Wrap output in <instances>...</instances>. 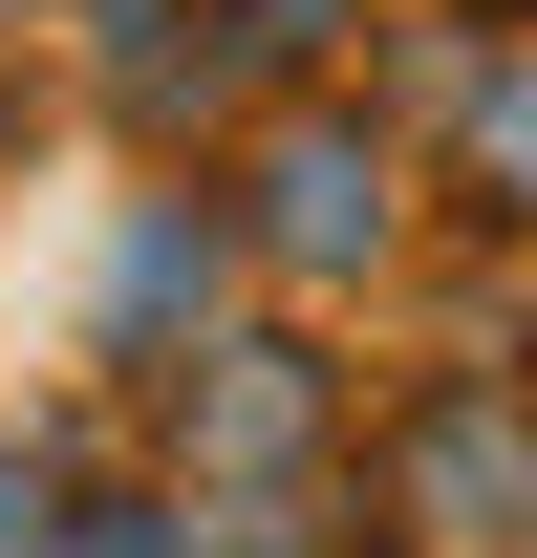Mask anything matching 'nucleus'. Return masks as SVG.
I'll list each match as a JSON object with an SVG mask.
<instances>
[{"label":"nucleus","instance_id":"13","mask_svg":"<svg viewBox=\"0 0 537 558\" xmlns=\"http://www.w3.org/2000/svg\"><path fill=\"white\" fill-rule=\"evenodd\" d=\"M516 344H537V323H516Z\"/></svg>","mask_w":537,"mask_h":558},{"label":"nucleus","instance_id":"5","mask_svg":"<svg viewBox=\"0 0 537 558\" xmlns=\"http://www.w3.org/2000/svg\"><path fill=\"white\" fill-rule=\"evenodd\" d=\"M86 130L130 150V172H194V150L259 130V44H237V0H86Z\"/></svg>","mask_w":537,"mask_h":558},{"label":"nucleus","instance_id":"6","mask_svg":"<svg viewBox=\"0 0 537 558\" xmlns=\"http://www.w3.org/2000/svg\"><path fill=\"white\" fill-rule=\"evenodd\" d=\"M430 215H452V236H494V258H537V22H494V44H473V86L430 108Z\"/></svg>","mask_w":537,"mask_h":558},{"label":"nucleus","instance_id":"8","mask_svg":"<svg viewBox=\"0 0 537 558\" xmlns=\"http://www.w3.org/2000/svg\"><path fill=\"white\" fill-rule=\"evenodd\" d=\"M172 515H194L172 451H86V473H65V558H172Z\"/></svg>","mask_w":537,"mask_h":558},{"label":"nucleus","instance_id":"10","mask_svg":"<svg viewBox=\"0 0 537 558\" xmlns=\"http://www.w3.org/2000/svg\"><path fill=\"white\" fill-rule=\"evenodd\" d=\"M366 22H387V0H237L259 86H344V65H366Z\"/></svg>","mask_w":537,"mask_h":558},{"label":"nucleus","instance_id":"11","mask_svg":"<svg viewBox=\"0 0 537 558\" xmlns=\"http://www.w3.org/2000/svg\"><path fill=\"white\" fill-rule=\"evenodd\" d=\"M452 22H537V0H452Z\"/></svg>","mask_w":537,"mask_h":558},{"label":"nucleus","instance_id":"9","mask_svg":"<svg viewBox=\"0 0 537 558\" xmlns=\"http://www.w3.org/2000/svg\"><path fill=\"white\" fill-rule=\"evenodd\" d=\"M172 494H194V473H172ZM172 558H344V473H323V494H194Z\"/></svg>","mask_w":537,"mask_h":558},{"label":"nucleus","instance_id":"12","mask_svg":"<svg viewBox=\"0 0 537 558\" xmlns=\"http://www.w3.org/2000/svg\"><path fill=\"white\" fill-rule=\"evenodd\" d=\"M344 558H387V537H366V515H344Z\"/></svg>","mask_w":537,"mask_h":558},{"label":"nucleus","instance_id":"3","mask_svg":"<svg viewBox=\"0 0 537 558\" xmlns=\"http://www.w3.org/2000/svg\"><path fill=\"white\" fill-rule=\"evenodd\" d=\"M344 344H366V323H323V301H237L215 344H172L130 387V429L194 494H323L344 451H366V365H344Z\"/></svg>","mask_w":537,"mask_h":558},{"label":"nucleus","instance_id":"2","mask_svg":"<svg viewBox=\"0 0 537 558\" xmlns=\"http://www.w3.org/2000/svg\"><path fill=\"white\" fill-rule=\"evenodd\" d=\"M344 515H366L387 558H537V344L516 323H452L430 365L366 387Z\"/></svg>","mask_w":537,"mask_h":558},{"label":"nucleus","instance_id":"7","mask_svg":"<svg viewBox=\"0 0 537 558\" xmlns=\"http://www.w3.org/2000/svg\"><path fill=\"white\" fill-rule=\"evenodd\" d=\"M108 451V409H22L0 429V558H65V473Z\"/></svg>","mask_w":537,"mask_h":558},{"label":"nucleus","instance_id":"4","mask_svg":"<svg viewBox=\"0 0 537 558\" xmlns=\"http://www.w3.org/2000/svg\"><path fill=\"white\" fill-rule=\"evenodd\" d=\"M237 301H259V258H237L215 150H194V172H130V194H108V236H86V365H108V409H130L172 344H215Z\"/></svg>","mask_w":537,"mask_h":558},{"label":"nucleus","instance_id":"1","mask_svg":"<svg viewBox=\"0 0 537 558\" xmlns=\"http://www.w3.org/2000/svg\"><path fill=\"white\" fill-rule=\"evenodd\" d=\"M215 194H237L259 301H323V323L408 301V258L452 236V215H430V150H408L366 86H259V130L215 150Z\"/></svg>","mask_w":537,"mask_h":558}]
</instances>
